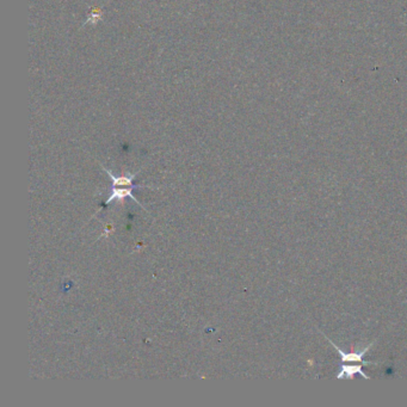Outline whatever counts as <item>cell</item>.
Returning <instances> with one entry per match:
<instances>
[{"mask_svg": "<svg viewBox=\"0 0 407 407\" xmlns=\"http://www.w3.org/2000/svg\"><path fill=\"white\" fill-rule=\"evenodd\" d=\"M322 336L325 337V338H326L327 340H328V343H330V344H332V346L334 349H336V351L338 352V355L340 356V360H342V362L343 363H352V362H360V363H362V364H366V366H368V364H374V366H378L379 363H376V362H370V361H363V357H364V355L367 354L368 351H369L370 349H372V346L375 344V340H374L373 343H370L369 345H367L366 348H364L363 350H362V351H351V352H346V351H344V350L343 349H340L338 345H336L334 344V343L332 342V340H331L330 338H327L326 336H325L324 333H322Z\"/></svg>", "mask_w": 407, "mask_h": 407, "instance_id": "6da1fadb", "label": "cell"}, {"mask_svg": "<svg viewBox=\"0 0 407 407\" xmlns=\"http://www.w3.org/2000/svg\"><path fill=\"white\" fill-rule=\"evenodd\" d=\"M356 374H360L364 380H370V376H368L367 374L363 372L362 366H360V364H355V366H352V364H343V366L340 367V370L338 374H337L336 378L338 380L343 379L354 380Z\"/></svg>", "mask_w": 407, "mask_h": 407, "instance_id": "7a4b0ae2", "label": "cell"}, {"mask_svg": "<svg viewBox=\"0 0 407 407\" xmlns=\"http://www.w3.org/2000/svg\"><path fill=\"white\" fill-rule=\"evenodd\" d=\"M134 188H135V186H127V188H120V186H114L113 192H111L110 197L108 198L107 201H105V204H109L110 202L114 201V200L123 201L126 197H131L132 200L137 202L136 198L134 197V194H133V189H134Z\"/></svg>", "mask_w": 407, "mask_h": 407, "instance_id": "3957f363", "label": "cell"}, {"mask_svg": "<svg viewBox=\"0 0 407 407\" xmlns=\"http://www.w3.org/2000/svg\"><path fill=\"white\" fill-rule=\"evenodd\" d=\"M104 171L110 176L111 180H113L114 186H135V185H133L135 174H123V176H121V177H116V176H114V174L111 173L109 170H107V168H104Z\"/></svg>", "mask_w": 407, "mask_h": 407, "instance_id": "277c9868", "label": "cell"}]
</instances>
